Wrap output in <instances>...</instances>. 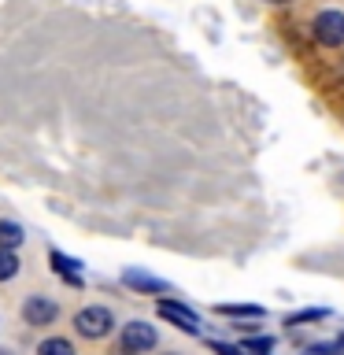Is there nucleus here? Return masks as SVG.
<instances>
[{"label": "nucleus", "mask_w": 344, "mask_h": 355, "mask_svg": "<svg viewBox=\"0 0 344 355\" xmlns=\"http://www.w3.org/2000/svg\"><path fill=\"white\" fill-rule=\"evenodd\" d=\"M74 326H78V333H82V337L100 340V337H108V333H111L115 318H111L108 307H85V311H78V315H74Z\"/></svg>", "instance_id": "1"}, {"label": "nucleus", "mask_w": 344, "mask_h": 355, "mask_svg": "<svg viewBox=\"0 0 344 355\" xmlns=\"http://www.w3.org/2000/svg\"><path fill=\"white\" fill-rule=\"evenodd\" d=\"M311 30H315V41L318 44L337 49V44H344V11H322Z\"/></svg>", "instance_id": "2"}, {"label": "nucleus", "mask_w": 344, "mask_h": 355, "mask_svg": "<svg viewBox=\"0 0 344 355\" xmlns=\"http://www.w3.org/2000/svg\"><path fill=\"white\" fill-rule=\"evenodd\" d=\"M122 348L141 355L155 348V326H148V322H126V329H122Z\"/></svg>", "instance_id": "3"}, {"label": "nucleus", "mask_w": 344, "mask_h": 355, "mask_svg": "<svg viewBox=\"0 0 344 355\" xmlns=\"http://www.w3.org/2000/svg\"><path fill=\"white\" fill-rule=\"evenodd\" d=\"M155 311H160L163 318H171L178 329H185V333H196L200 329V318H196V311L193 307H185V304H174V300H160L155 304Z\"/></svg>", "instance_id": "4"}, {"label": "nucleus", "mask_w": 344, "mask_h": 355, "mask_svg": "<svg viewBox=\"0 0 344 355\" xmlns=\"http://www.w3.org/2000/svg\"><path fill=\"white\" fill-rule=\"evenodd\" d=\"M55 315H60V307L44 296H33L22 304V318H26L30 326H49V322H55Z\"/></svg>", "instance_id": "5"}, {"label": "nucleus", "mask_w": 344, "mask_h": 355, "mask_svg": "<svg viewBox=\"0 0 344 355\" xmlns=\"http://www.w3.org/2000/svg\"><path fill=\"white\" fill-rule=\"evenodd\" d=\"M122 282L133 285V288H148V293H166V282H160V277H152V274H141V270H126Z\"/></svg>", "instance_id": "6"}, {"label": "nucleus", "mask_w": 344, "mask_h": 355, "mask_svg": "<svg viewBox=\"0 0 344 355\" xmlns=\"http://www.w3.org/2000/svg\"><path fill=\"white\" fill-rule=\"evenodd\" d=\"M215 311L218 315H230V318H263V307H255V304H222Z\"/></svg>", "instance_id": "7"}, {"label": "nucleus", "mask_w": 344, "mask_h": 355, "mask_svg": "<svg viewBox=\"0 0 344 355\" xmlns=\"http://www.w3.org/2000/svg\"><path fill=\"white\" fill-rule=\"evenodd\" d=\"M19 244H22V226H19V222H0V248L15 252Z\"/></svg>", "instance_id": "8"}, {"label": "nucleus", "mask_w": 344, "mask_h": 355, "mask_svg": "<svg viewBox=\"0 0 344 355\" xmlns=\"http://www.w3.org/2000/svg\"><path fill=\"white\" fill-rule=\"evenodd\" d=\"M52 266H55V270H60L63 277H71L74 285L82 282V277H78V266H82V263H78V259H67L63 252H52Z\"/></svg>", "instance_id": "9"}, {"label": "nucleus", "mask_w": 344, "mask_h": 355, "mask_svg": "<svg viewBox=\"0 0 344 355\" xmlns=\"http://www.w3.org/2000/svg\"><path fill=\"white\" fill-rule=\"evenodd\" d=\"M19 274V259L11 248H0V282H11Z\"/></svg>", "instance_id": "10"}, {"label": "nucleus", "mask_w": 344, "mask_h": 355, "mask_svg": "<svg viewBox=\"0 0 344 355\" xmlns=\"http://www.w3.org/2000/svg\"><path fill=\"white\" fill-rule=\"evenodd\" d=\"M37 355H74V344L71 340H63V337H52V340H44Z\"/></svg>", "instance_id": "11"}, {"label": "nucleus", "mask_w": 344, "mask_h": 355, "mask_svg": "<svg viewBox=\"0 0 344 355\" xmlns=\"http://www.w3.org/2000/svg\"><path fill=\"white\" fill-rule=\"evenodd\" d=\"M315 318H326V311H300V315H289L285 318V326H300V322H315Z\"/></svg>", "instance_id": "12"}, {"label": "nucleus", "mask_w": 344, "mask_h": 355, "mask_svg": "<svg viewBox=\"0 0 344 355\" xmlns=\"http://www.w3.org/2000/svg\"><path fill=\"white\" fill-rule=\"evenodd\" d=\"M270 348H274L270 337H252V340H244V352H270Z\"/></svg>", "instance_id": "13"}, {"label": "nucleus", "mask_w": 344, "mask_h": 355, "mask_svg": "<svg viewBox=\"0 0 344 355\" xmlns=\"http://www.w3.org/2000/svg\"><path fill=\"white\" fill-rule=\"evenodd\" d=\"M211 352L215 355H244V348H233V344H222V340H211Z\"/></svg>", "instance_id": "14"}, {"label": "nucleus", "mask_w": 344, "mask_h": 355, "mask_svg": "<svg viewBox=\"0 0 344 355\" xmlns=\"http://www.w3.org/2000/svg\"><path fill=\"white\" fill-rule=\"evenodd\" d=\"M337 348H341V352H344V337H341V340H337Z\"/></svg>", "instance_id": "15"}]
</instances>
